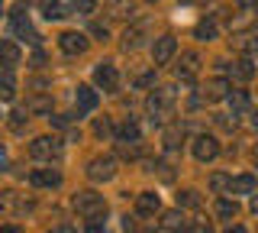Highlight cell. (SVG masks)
Masks as SVG:
<instances>
[{"label":"cell","mask_w":258,"mask_h":233,"mask_svg":"<svg viewBox=\"0 0 258 233\" xmlns=\"http://www.w3.org/2000/svg\"><path fill=\"white\" fill-rule=\"evenodd\" d=\"M71 204H75V211H78L81 217H87V223H97V220H103V214H107L103 195H97V191H78Z\"/></svg>","instance_id":"6da1fadb"},{"label":"cell","mask_w":258,"mask_h":233,"mask_svg":"<svg viewBox=\"0 0 258 233\" xmlns=\"http://www.w3.org/2000/svg\"><path fill=\"white\" fill-rule=\"evenodd\" d=\"M145 107H149L152 120H155V117H168L174 110V87H158V91H152L149 101H145Z\"/></svg>","instance_id":"7a4b0ae2"},{"label":"cell","mask_w":258,"mask_h":233,"mask_svg":"<svg viewBox=\"0 0 258 233\" xmlns=\"http://www.w3.org/2000/svg\"><path fill=\"white\" fill-rule=\"evenodd\" d=\"M84 175H87V178H91L94 184L110 181L113 175H116V159H113V156H97V159H91V162H87Z\"/></svg>","instance_id":"3957f363"},{"label":"cell","mask_w":258,"mask_h":233,"mask_svg":"<svg viewBox=\"0 0 258 233\" xmlns=\"http://www.w3.org/2000/svg\"><path fill=\"white\" fill-rule=\"evenodd\" d=\"M29 156L39 159V162H52V159L61 156V139H55V136H39V139L29 143Z\"/></svg>","instance_id":"277c9868"},{"label":"cell","mask_w":258,"mask_h":233,"mask_svg":"<svg viewBox=\"0 0 258 233\" xmlns=\"http://www.w3.org/2000/svg\"><path fill=\"white\" fill-rule=\"evenodd\" d=\"M190 152H194V159H197V162H213V159L220 156V143H216V136L200 133V136H194Z\"/></svg>","instance_id":"5b68a950"},{"label":"cell","mask_w":258,"mask_h":233,"mask_svg":"<svg viewBox=\"0 0 258 233\" xmlns=\"http://www.w3.org/2000/svg\"><path fill=\"white\" fill-rule=\"evenodd\" d=\"M174 52H177L174 36H158L155 42H152V59H155V65H168V62L174 59Z\"/></svg>","instance_id":"8992f818"},{"label":"cell","mask_w":258,"mask_h":233,"mask_svg":"<svg viewBox=\"0 0 258 233\" xmlns=\"http://www.w3.org/2000/svg\"><path fill=\"white\" fill-rule=\"evenodd\" d=\"M94 81H97V87H103V91H116V84H119V71H116V65H110V62H100V65L94 68Z\"/></svg>","instance_id":"52a82bcc"},{"label":"cell","mask_w":258,"mask_h":233,"mask_svg":"<svg viewBox=\"0 0 258 233\" xmlns=\"http://www.w3.org/2000/svg\"><path fill=\"white\" fill-rule=\"evenodd\" d=\"M29 184L32 188H58L61 172L58 168H36V172H29Z\"/></svg>","instance_id":"ba28073f"},{"label":"cell","mask_w":258,"mask_h":233,"mask_svg":"<svg viewBox=\"0 0 258 233\" xmlns=\"http://www.w3.org/2000/svg\"><path fill=\"white\" fill-rule=\"evenodd\" d=\"M58 49L64 55H84L87 52V36H81V33H61L58 36Z\"/></svg>","instance_id":"9c48e42d"},{"label":"cell","mask_w":258,"mask_h":233,"mask_svg":"<svg viewBox=\"0 0 258 233\" xmlns=\"http://www.w3.org/2000/svg\"><path fill=\"white\" fill-rule=\"evenodd\" d=\"M13 33H20L23 39H29V42H39V36H36V29H32V23L26 17V7H16L13 10Z\"/></svg>","instance_id":"30bf717a"},{"label":"cell","mask_w":258,"mask_h":233,"mask_svg":"<svg viewBox=\"0 0 258 233\" xmlns=\"http://www.w3.org/2000/svg\"><path fill=\"white\" fill-rule=\"evenodd\" d=\"M75 104H78V114H91V110H97V104H100V94L84 84L75 91Z\"/></svg>","instance_id":"8fae6325"},{"label":"cell","mask_w":258,"mask_h":233,"mask_svg":"<svg viewBox=\"0 0 258 233\" xmlns=\"http://www.w3.org/2000/svg\"><path fill=\"white\" fill-rule=\"evenodd\" d=\"M161 230L165 233H184V230H190V220L184 217V211H168V214H161Z\"/></svg>","instance_id":"7c38bea8"},{"label":"cell","mask_w":258,"mask_h":233,"mask_svg":"<svg viewBox=\"0 0 258 233\" xmlns=\"http://www.w3.org/2000/svg\"><path fill=\"white\" fill-rule=\"evenodd\" d=\"M220 68L226 71V75H232L236 81H248V78L255 75V65L248 59H242V62H220Z\"/></svg>","instance_id":"4fadbf2b"},{"label":"cell","mask_w":258,"mask_h":233,"mask_svg":"<svg viewBox=\"0 0 258 233\" xmlns=\"http://www.w3.org/2000/svg\"><path fill=\"white\" fill-rule=\"evenodd\" d=\"M161 207V198L155 191H142V195H136V214L139 217H152Z\"/></svg>","instance_id":"5bb4252c"},{"label":"cell","mask_w":258,"mask_h":233,"mask_svg":"<svg viewBox=\"0 0 258 233\" xmlns=\"http://www.w3.org/2000/svg\"><path fill=\"white\" fill-rule=\"evenodd\" d=\"M197 71H200V55L197 52H184L181 65H177V78H181V81H194Z\"/></svg>","instance_id":"9a60e30c"},{"label":"cell","mask_w":258,"mask_h":233,"mask_svg":"<svg viewBox=\"0 0 258 233\" xmlns=\"http://www.w3.org/2000/svg\"><path fill=\"white\" fill-rule=\"evenodd\" d=\"M255 188H258V178L252 172H242L229 181V195H255Z\"/></svg>","instance_id":"2e32d148"},{"label":"cell","mask_w":258,"mask_h":233,"mask_svg":"<svg viewBox=\"0 0 258 233\" xmlns=\"http://www.w3.org/2000/svg\"><path fill=\"white\" fill-rule=\"evenodd\" d=\"M229 81H226V78H210V81L204 84V98L207 101H226L229 98Z\"/></svg>","instance_id":"e0dca14e"},{"label":"cell","mask_w":258,"mask_h":233,"mask_svg":"<svg viewBox=\"0 0 258 233\" xmlns=\"http://www.w3.org/2000/svg\"><path fill=\"white\" fill-rule=\"evenodd\" d=\"M0 65L7 71H13V65H20V45L13 39H0Z\"/></svg>","instance_id":"ac0fdd59"},{"label":"cell","mask_w":258,"mask_h":233,"mask_svg":"<svg viewBox=\"0 0 258 233\" xmlns=\"http://www.w3.org/2000/svg\"><path fill=\"white\" fill-rule=\"evenodd\" d=\"M26 201H23L16 191H0V214H20V211H26Z\"/></svg>","instance_id":"d6986e66"},{"label":"cell","mask_w":258,"mask_h":233,"mask_svg":"<svg viewBox=\"0 0 258 233\" xmlns=\"http://www.w3.org/2000/svg\"><path fill=\"white\" fill-rule=\"evenodd\" d=\"M116 139L119 143H142V130L136 120H123V123L116 126Z\"/></svg>","instance_id":"ffe728a7"},{"label":"cell","mask_w":258,"mask_h":233,"mask_svg":"<svg viewBox=\"0 0 258 233\" xmlns=\"http://www.w3.org/2000/svg\"><path fill=\"white\" fill-rule=\"evenodd\" d=\"M194 36H197L200 42H210V39L220 36V26H216V20H200L197 29H194Z\"/></svg>","instance_id":"44dd1931"},{"label":"cell","mask_w":258,"mask_h":233,"mask_svg":"<svg viewBox=\"0 0 258 233\" xmlns=\"http://www.w3.org/2000/svg\"><path fill=\"white\" fill-rule=\"evenodd\" d=\"M236 214H239V201H236V198H220V201H216V217L232 220Z\"/></svg>","instance_id":"7402d4cb"},{"label":"cell","mask_w":258,"mask_h":233,"mask_svg":"<svg viewBox=\"0 0 258 233\" xmlns=\"http://www.w3.org/2000/svg\"><path fill=\"white\" fill-rule=\"evenodd\" d=\"M226 104H229L232 117H236L239 110H245L248 104H252V98H248V91H229V98H226Z\"/></svg>","instance_id":"603a6c76"},{"label":"cell","mask_w":258,"mask_h":233,"mask_svg":"<svg viewBox=\"0 0 258 233\" xmlns=\"http://www.w3.org/2000/svg\"><path fill=\"white\" fill-rule=\"evenodd\" d=\"M16 98V78L13 71H4L0 75V101H13Z\"/></svg>","instance_id":"cb8c5ba5"},{"label":"cell","mask_w":258,"mask_h":233,"mask_svg":"<svg viewBox=\"0 0 258 233\" xmlns=\"http://www.w3.org/2000/svg\"><path fill=\"white\" fill-rule=\"evenodd\" d=\"M142 33H145V23H136V26H129L126 33H123V45H126V49H139Z\"/></svg>","instance_id":"d4e9b609"},{"label":"cell","mask_w":258,"mask_h":233,"mask_svg":"<svg viewBox=\"0 0 258 233\" xmlns=\"http://www.w3.org/2000/svg\"><path fill=\"white\" fill-rule=\"evenodd\" d=\"M42 17L45 20H64L68 13H64V4H61V0H45V4H42Z\"/></svg>","instance_id":"484cf974"},{"label":"cell","mask_w":258,"mask_h":233,"mask_svg":"<svg viewBox=\"0 0 258 233\" xmlns=\"http://www.w3.org/2000/svg\"><path fill=\"white\" fill-rule=\"evenodd\" d=\"M181 207H187V211H197L200 207V195L194 188H184L181 195H177V211H181Z\"/></svg>","instance_id":"4316f807"},{"label":"cell","mask_w":258,"mask_h":233,"mask_svg":"<svg viewBox=\"0 0 258 233\" xmlns=\"http://www.w3.org/2000/svg\"><path fill=\"white\" fill-rule=\"evenodd\" d=\"M26 110H29V114H52V98H45V94H42V98H32L26 104Z\"/></svg>","instance_id":"83f0119b"},{"label":"cell","mask_w":258,"mask_h":233,"mask_svg":"<svg viewBox=\"0 0 258 233\" xmlns=\"http://www.w3.org/2000/svg\"><path fill=\"white\" fill-rule=\"evenodd\" d=\"M142 152H145L142 143H119V156L123 159H139Z\"/></svg>","instance_id":"f1b7e54d"},{"label":"cell","mask_w":258,"mask_h":233,"mask_svg":"<svg viewBox=\"0 0 258 233\" xmlns=\"http://www.w3.org/2000/svg\"><path fill=\"white\" fill-rule=\"evenodd\" d=\"M229 181H232V175H226V172H216V175H210V188H213V191H223V188H229Z\"/></svg>","instance_id":"f546056e"},{"label":"cell","mask_w":258,"mask_h":233,"mask_svg":"<svg viewBox=\"0 0 258 233\" xmlns=\"http://www.w3.org/2000/svg\"><path fill=\"white\" fill-rule=\"evenodd\" d=\"M94 133L100 136V139H103V136H116V126H113L110 120L103 117V120H97V123H94Z\"/></svg>","instance_id":"4dcf8cb0"},{"label":"cell","mask_w":258,"mask_h":233,"mask_svg":"<svg viewBox=\"0 0 258 233\" xmlns=\"http://www.w3.org/2000/svg\"><path fill=\"white\" fill-rule=\"evenodd\" d=\"M48 120H52L55 130H68V126L75 123V114H55V117H48Z\"/></svg>","instance_id":"1f68e13d"},{"label":"cell","mask_w":258,"mask_h":233,"mask_svg":"<svg viewBox=\"0 0 258 233\" xmlns=\"http://www.w3.org/2000/svg\"><path fill=\"white\" fill-rule=\"evenodd\" d=\"M71 7H75L78 13H94V10H97L94 0H71Z\"/></svg>","instance_id":"d6a6232c"},{"label":"cell","mask_w":258,"mask_h":233,"mask_svg":"<svg viewBox=\"0 0 258 233\" xmlns=\"http://www.w3.org/2000/svg\"><path fill=\"white\" fill-rule=\"evenodd\" d=\"M23 126H26V114H23V110H16V114H10V130H16V133H20Z\"/></svg>","instance_id":"836d02e7"},{"label":"cell","mask_w":258,"mask_h":233,"mask_svg":"<svg viewBox=\"0 0 258 233\" xmlns=\"http://www.w3.org/2000/svg\"><path fill=\"white\" fill-rule=\"evenodd\" d=\"M152 84H155V71H142L136 78V87H152Z\"/></svg>","instance_id":"e575fe53"},{"label":"cell","mask_w":258,"mask_h":233,"mask_svg":"<svg viewBox=\"0 0 258 233\" xmlns=\"http://www.w3.org/2000/svg\"><path fill=\"white\" fill-rule=\"evenodd\" d=\"M187 233H213V227H210L207 220H190V230Z\"/></svg>","instance_id":"d590c367"},{"label":"cell","mask_w":258,"mask_h":233,"mask_svg":"<svg viewBox=\"0 0 258 233\" xmlns=\"http://www.w3.org/2000/svg\"><path fill=\"white\" fill-rule=\"evenodd\" d=\"M213 120H216V126H223V130H232V126H236V120H229V114H216Z\"/></svg>","instance_id":"8d00e7d4"},{"label":"cell","mask_w":258,"mask_h":233,"mask_svg":"<svg viewBox=\"0 0 258 233\" xmlns=\"http://www.w3.org/2000/svg\"><path fill=\"white\" fill-rule=\"evenodd\" d=\"M245 52H248V55H258V36H252V39L245 42Z\"/></svg>","instance_id":"74e56055"},{"label":"cell","mask_w":258,"mask_h":233,"mask_svg":"<svg viewBox=\"0 0 258 233\" xmlns=\"http://www.w3.org/2000/svg\"><path fill=\"white\" fill-rule=\"evenodd\" d=\"M91 33H94V36H100V39H107V26H100V23H94V26H91Z\"/></svg>","instance_id":"f35d334b"},{"label":"cell","mask_w":258,"mask_h":233,"mask_svg":"<svg viewBox=\"0 0 258 233\" xmlns=\"http://www.w3.org/2000/svg\"><path fill=\"white\" fill-rule=\"evenodd\" d=\"M87 233H107V227L97 220V223H87Z\"/></svg>","instance_id":"ab89813d"},{"label":"cell","mask_w":258,"mask_h":233,"mask_svg":"<svg viewBox=\"0 0 258 233\" xmlns=\"http://www.w3.org/2000/svg\"><path fill=\"white\" fill-rule=\"evenodd\" d=\"M0 233H23V227H16V223H4Z\"/></svg>","instance_id":"60d3db41"},{"label":"cell","mask_w":258,"mask_h":233,"mask_svg":"<svg viewBox=\"0 0 258 233\" xmlns=\"http://www.w3.org/2000/svg\"><path fill=\"white\" fill-rule=\"evenodd\" d=\"M48 233H78V230L68 227V223H61V227H55V230H48Z\"/></svg>","instance_id":"b9f144b4"},{"label":"cell","mask_w":258,"mask_h":233,"mask_svg":"<svg viewBox=\"0 0 258 233\" xmlns=\"http://www.w3.org/2000/svg\"><path fill=\"white\" fill-rule=\"evenodd\" d=\"M4 168H7V149L0 146V172H4Z\"/></svg>","instance_id":"7bdbcfd3"},{"label":"cell","mask_w":258,"mask_h":233,"mask_svg":"<svg viewBox=\"0 0 258 233\" xmlns=\"http://www.w3.org/2000/svg\"><path fill=\"white\" fill-rule=\"evenodd\" d=\"M223 233H248V230H245V227H239V223H236V227H226Z\"/></svg>","instance_id":"ee69618b"},{"label":"cell","mask_w":258,"mask_h":233,"mask_svg":"<svg viewBox=\"0 0 258 233\" xmlns=\"http://www.w3.org/2000/svg\"><path fill=\"white\" fill-rule=\"evenodd\" d=\"M252 214H255V217H258V195H255V198H252Z\"/></svg>","instance_id":"f6af8a7d"},{"label":"cell","mask_w":258,"mask_h":233,"mask_svg":"<svg viewBox=\"0 0 258 233\" xmlns=\"http://www.w3.org/2000/svg\"><path fill=\"white\" fill-rule=\"evenodd\" d=\"M255 13H258V0H255Z\"/></svg>","instance_id":"bcb514c9"},{"label":"cell","mask_w":258,"mask_h":233,"mask_svg":"<svg viewBox=\"0 0 258 233\" xmlns=\"http://www.w3.org/2000/svg\"><path fill=\"white\" fill-rule=\"evenodd\" d=\"M239 4H248V0H239Z\"/></svg>","instance_id":"7dc6e473"},{"label":"cell","mask_w":258,"mask_h":233,"mask_svg":"<svg viewBox=\"0 0 258 233\" xmlns=\"http://www.w3.org/2000/svg\"><path fill=\"white\" fill-rule=\"evenodd\" d=\"M0 13H4V4H0Z\"/></svg>","instance_id":"c3c4849f"},{"label":"cell","mask_w":258,"mask_h":233,"mask_svg":"<svg viewBox=\"0 0 258 233\" xmlns=\"http://www.w3.org/2000/svg\"><path fill=\"white\" fill-rule=\"evenodd\" d=\"M152 4H155V0H152Z\"/></svg>","instance_id":"681fc988"},{"label":"cell","mask_w":258,"mask_h":233,"mask_svg":"<svg viewBox=\"0 0 258 233\" xmlns=\"http://www.w3.org/2000/svg\"><path fill=\"white\" fill-rule=\"evenodd\" d=\"M187 4H190V0H187Z\"/></svg>","instance_id":"f907efd6"}]
</instances>
